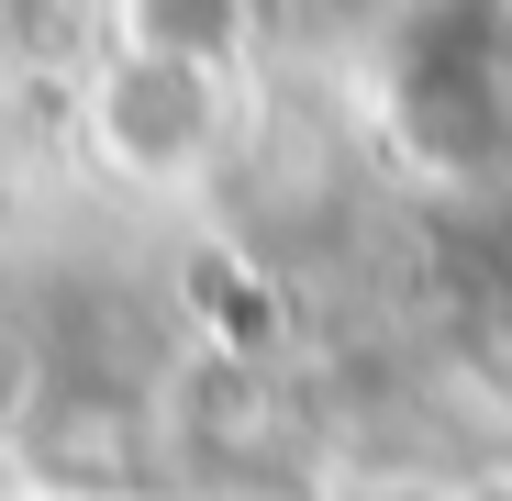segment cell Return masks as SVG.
<instances>
[{
	"label": "cell",
	"mask_w": 512,
	"mask_h": 501,
	"mask_svg": "<svg viewBox=\"0 0 512 501\" xmlns=\"http://www.w3.org/2000/svg\"><path fill=\"white\" fill-rule=\"evenodd\" d=\"M256 12L245 0H123V45L145 67H190V78H223L245 56Z\"/></svg>",
	"instance_id": "obj_1"
}]
</instances>
